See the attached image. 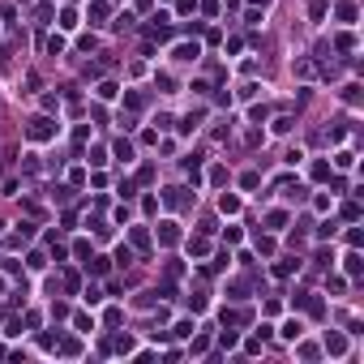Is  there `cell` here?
Listing matches in <instances>:
<instances>
[{
  "label": "cell",
  "instance_id": "cell-9",
  "mask_svg": "<svg viewBox=\"0 0 364 364\" xmlns=\"http://www.w3.org/2000/svg\"><path fill=\"white\" fill-rule=\"evenodd\" d=\"M296 266H300V261H278V266H274V274H278V278H287Z\"/></svg>",
  "mask_w": 364,
  "mask_h": 364
},
{
  "label": "cell",
  "instance_id": "cell-4",
  "mask_svg": "<svg viewBox=\"0 0 364 364\" xmlns=\"http://www.w3.org/2000/svg\"><path fill=\"white\" fill-rule=\"evenodd\" d=\"M176 60H197V43H180L176 47Z\"/></svg>",
  "mask_w": 364,
  "mask_h": 364
},
{
  "label": "cell",
  "instance_id": "cell-2",
  "mask_svg": "<svg viewBox=\"0 0 364 364\" xmlns=\"http://www.w3.org/2000/svg\"><path fill=\"white\" fill-rule=\"evenodd\" d=\"M296 304H300V309H309L313 317H321V300L317 296H296Z\"/></svg>",
  "mask_w": 364,
  "mask_h": 364
},
{
  "label": "cell",
  "instance_id": "cell-7",
  "mask_svg": "<svg viewBox=\"0 0 364 364\" xmlns=\"http://www.w3.org/2000/svg\"><path fill=\"white\" fill-rule=\"evenodd\" d=\"M219 210H223V214H236V210H240V202H236V197H227V193H223V197H219Z\"/></svg>",
  "mask_w": 364,
  "mask_h": 364
},
{
  "label": "cell",
  "instance_id": "cell-14",
  "mask_svg": "<svg viewBox=\"0 0 364 364\" xmlns=\"http://www.w3.org/2000/svg\"><path fill=\"white\" fill-rule=\"evenodd\" d=\"M283 339H300V321H287V326H283Z\"/></svg>",
  "mask_w": 364,
  "mask_h": 364
},
{
  "label": "cell",
  "instance_id": "cell-15",
  "mask_svg": "<svg viewBox=\"0 0 364 364\" xmlns=\"http://www.w3.org/2000/svg\"><path fill=\"white\" fill-rule=\"evenodd\" d=\"M47 52H52V56L64 52V39H60V34H52V39H47Z\"/></svg>",
  "mask_w": 364,
  "mask_h": 364
},
{
  "label": "cell",
  "instance_id": "cell-10",
  "mask_svg": "<svg viewBox=\"0 0 364 364\" xmlns=\"http://www.w3.org/2000/svg\"><path fill=\"white\" fill-rule=\"evenodd\" d=\"M90 17H95V21L107 17V4H103V0H95V4H90Z\"/></svg>",
  "mask_w": 364,
  "mask_h": 364
},
{
  "label": "cell",
  "instance_id": "cell-12",
  "mask_svg": "<svg viewBox=\"0 0 364 364\" xmlns=\"http://www.w3.org/2000/svg\"><path fill=\"white\" fill-rule=\"evenodd\" d=\"M343 99L347 103H360V86H343Z\"/></svg>",
  "mask_w": 364,
  "mask_h": 364
},
{
  "label": "cell",
  "instance_id": "cell-5",
  "mask_svg": "<svg viewBox=\"0 0 364 364\" xmlns=\"http://www.w3.org/2000/svg\"><path fill=\"white\" fill-rule=\"evenodd\" d=\"M133 244H137L141 253H146V248H150V236H146V227H133Z\"/></svg>",
  "mask_w": 364,
  "mask_h": 364
},
{
  "label": "cell",
  "instance_id": "cell-17",
  "mask_svg": "<svg viewBox=\"0 0 364 364\" xmlns=\"http://www.w3.org/2000/svg\"><path fill=\"white\" fill-rule=\"evenodd\" d=\"M60 352L64 356H77V339H60Z\"/></svg>",
  "mask_w": 364,
  "mask_h": 364
},
{
  "label": "cell",
  "instance_id": "cell-1",
  "mask_svg": "<svg viewBox=\"0 0 364 364\" xmlns=\"http://www.w3.org/2000/svg\"><path fill=\"white\" fill-rule=\"evenodd\" d=\"M52 133H56V124H52V120H47V116L30 120V137H34V141H47V137H52Z\"/></svg>",
  "mask_w": 364,
  "mask_h": 364
},
{
  "label": "cell",
  "instance_id": "cell-8",
  "mask_svg": "<svg viewBox=\"0 0 364 364\" xmlns=\"http://www.w3.org/2000/svg\"><path fill=\"white\" fill-rule=\"evenodd\" d=\"M313 180H330V163H313Z\"/></svg>",
  "mask_w": 364,
  "mask_h": 364
},
{
  "label": "cell",
  "instance_id": "cell-3",
  "mask_svg": "<svg viewBox=\"0 0 364 364\" xmlns=\"http://www.w3.org/2000/svg\"><path fill=\"white\" fill-rule=\"evenodd\" d=\"M343 347H347L343 334H326V352H330V356H343Z\"/></svg>",
  "mask_w": 364,
  "mask_h": 364
},
{
  "label": "cell",
  "instance_id": "cell-13",
  "mask_svg": "<svg viewBox=\"0 0 364 364\" xmlns=\"http://www.w3.org/2000/svg\"><path fill=\"white\" fill-rule=\"evenodd\" d=\"M343 219H352V223H356V219H360V206L347 202V206H343Z\"/></svg>",
  "mask_w": 364,
  "mask_h": 364
},
{
  "label": "cell",
  "instance_id": "cell-11",
  "mask_svg": "<svg viewBox=\"0 0 364 364\" xmlns=\"http://www.w3.org/2000/svg\"><path fill=\"white\" fill-rule=\"evenodd\" d=\"M167 206H184V189H167Z\"/></svg>",
  "mask_w": 364,
  "mask_h": 364
},
{
  "label": "cell",
  "instance_id": "cell-16",
  "mask_svg": "<svg viewBox=\"0 0 364 364\" xmlns=\"http://www.w3.org/2000/svg\"><path fill=\"white\" fill-rule=\"evenodd\" d=\"M116 154L128 163V159H133V146H128V141H116Z\"/></svg>",
  "mask_w": 364,
  "mask_h": 364
},
{
  "label": "cell",
  "instance_id": "cell-6",
  "mask_svg": "<svg viewBox=\"0 0 364 364\" xmlns=\"http://www.w3.org/2000/svg\"><path fill=\"white\" fill-rule=\"evenodd\" d=\"M176 236H180V232H176V223H163V232H159L163 244H176Z\"/></svg>",
  "mask_w": 364,
  "mask_h": 364
}]
</instances>
